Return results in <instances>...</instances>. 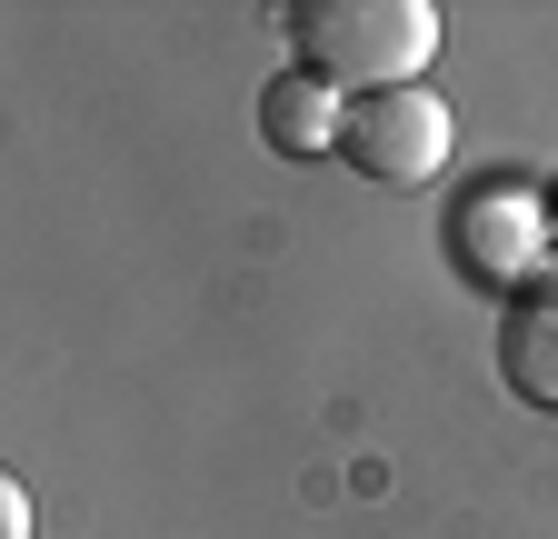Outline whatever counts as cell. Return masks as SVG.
I'll return each instance as SVG.
<instances>
[{
    "mask_svg": "<svg viewBox=\"0 0 558 539\" xmlns=\"http://www.w3.org/2000/svg\"><path fill=\"white\" fill-rule=\"evenodd\" d=\"M499 380L529 410H558V260H538L499 300Z\"/></svg>",
    "mask_w": 558,
    "mask_h": 539,
    "instance_id": "obj_4",
    "label": "cell"
},
{
    "mask_svg": "<svg viewBox=\"0 0 558 539\" xmlns=\"http://www.w3.org/2000/svg\"><path fill=\"white\" fill-rule=\"evenodd\" d=\"M250 120H259V141H269L279 160H329L339 130H349V91H329L319 71H300V60H290V71L259 81Z\"/></svg>",
    "mask_w": 558,
    "mask_h": 539,
    "instance_id": "obj_5",
    "label": "cell"
},
{
    "mask_svg": "<svg viewBox=\"0 0 558 539\" xmlns=\"http://www.w3.org/2000/svg\"><path fill=\"white\" fill-rule=\"evenodd\" d=\"M290 50L300 71H319L329 91L369 100V91H409L439 50V11L429 0H300L290 11Z\"/></svg>",
    "mask_w": 558,
    "mask_h": 539,
    "instance_id": "obj_1",
    "label": "cell"
},
{
    "mask_svg": "<svg viewBox=\"0 0 558 539\" xmlns=\"http://www.w3.org/2000/svg\"><path fill=\"white\" fill-rule=\"evenodd\" d=\"M339 160L379 180V190H429L449 170V100L439 91H369L349 100V130H339Z\"/></svg>",
    "mask_w": 558,
    "mask_h": 539,
    "instance_id": "obj_2",
    "label": "cell"
},
{
    "mask_svg": "<svg viewBox=\"0 0 558 539\" xmlns=\"http://www.w3.org/2000/svg\"><path fill=\"white\" fill-rule=\"evenodd\" d=\"M449 260L469 270L478 290H519L529 270H538V200L519 190V180H478L459 211H449Z\"/></svg>",
    "mask_w": 558,
    "mask_h": 539,
    "instance_id": "obj_3",
    "label": "cell"
}]
</instances>
